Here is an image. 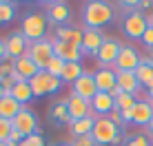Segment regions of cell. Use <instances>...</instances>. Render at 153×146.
I'll use <instances>...</instances> for the list:
<instances>
[{
  "label": "cell",
  "instance_id": "cell-1",
  "mask_svg": "<svg viewBox=\"0 0 153 146\" xmlns=\"http://www.w3.org/2000/svg\"><path fill=\"white\" fill-rule=\"evenodd\" d=\"M82 18L89 29H100L113 20V7L104 0H91V2L84 4Z\"/></svg>",
  "mask_w": 153,
  "mask_h": 146
},
{
  "label": "cell",
  "instance_id": "cell-2",
  "mask_svg": "<svg viewBox=\"0 0 153 146\" xmlns=\"http://www.w3.org/2000/svg\"><path fill=\"white\" fill-rule=\"evenodd\" d=\"M20 33L29 40V42H38V40H45L47 33V18L38 11H31L22 18V24H20Z\"/></svg>",
  "mask_w": 153,
  "mask_h": 146
},
{
  "label": "cell",
  "instance_id": "cell-3",
  "mask_svg": "<svg viewBox=\"0 0 153 146\" xmlns=\"http://www.w3.org/2000/svg\"><path fill=\"white\" fill-rule=\"evenodd\" d=\"M62 84H65V82H62L60 77L51 75V73H47V71H38L29 80V86H31V91H33V97H42V95L58 93L62 88Z\"/></svg>",
  "mask_w": 153,
  "mask_h": 146
},
{
  "label": "cell",
  "instance_id": "cell-4",
  "mask_svg": "<svg viewBox=\"0 0 153 146\" xmlns=\"http://www.w3.org/2000/svg\"><path fill=\"white\" fill-rule=\"evenodd\" d=\"M91 135H93V139H96L98 146H107V144H113V139L120 135V128L115 126L109 117H96Z\"/></svg>",
  "mask_w": 153,
  "mask_h": 146
},
{
  "label": "cell",
  "instance_id": "cell-5",
  "mask_svg": "<svg viewBox=\"0 0 153 146\" xmlns=\"http://www.w3.org/2000/svg\"><path fill=\"white\" fill-rule=\"evenodd\" d=\"M27 55L33 60V64L38 66L40 71H45L47 64H49V60L53 58V44H51V40H38V42H29Z\"/></svg>",
  "mask_w": 153,
  "mask_h": 146
},
{
  "label": "cell",
  "instance_id": "cell-6",
  "mask_svg": "<svg viewBox=\"0 0 153 146\" xmlns=\"http://www.w3.org/2000/svg\"><path fill=\"white\" fill-rule=\"evenodd\" d=\"M122 29H124L126 38H131V40H142L144 31L149 29V24H146V15L142 13L140 9L131 11V13L124 18V22H122Z\"/></svg>",
  "mask_w": 153,
  "mask_h": 146
},
{
  "label": "cell",
  "instance_id": "cell-7",
  "mask_svg": "<svg viewBox=\"0 0 153 146\" xmlns=\"http://www.w3.org/2000/svg\"><path fill=\"white\" fill-rule=\"evenodd\" d=\"M11 126H13V131L22 133L25 137L40 133V128H38V117H36V113L31 111V108H27V106H25L22 111H20L18 115L11 119Z\"/></svg>",
  "mask_w": 153,
  "mask_h": 146
},
{
  "label": "cell",
  "instance_id": "cell-8",
  "mask_svg": "<svg viewBox=\"0 0 153 146\" xmlns=\"http://www.w3.org/2000/svg\"><path fill=\"white\" fill-rule=\"evenodd\" d=\"M140 64H142V55L138 53V49L131 44H122L118 60L113 64V71H135Z\"/></svg>",
  "mask_w": 153,
  "mask_h": 146
},
{
  "label": "cell",
  "instance_id": "cell-9",
  "mask_svg": "<svg viewBox=\"0 0 153 146\" xmlns=\"http://www.w3.org/2000/svg\"><path fill=\"white\" fill-rule=\"evenodd\" d=\"M120 49H122V44H120L115 38H104V42H102V46H100V51H98V55H96L100 69H113Z\"/></svg>",
  "mask_w": 153,
  "mask_h": 146
},
{
  "label": "cell",
  "instance_id": "cell-10",
  "mask_svg": "<svg viewBox=\"0 0 153 146\" xmlns=\"http://www.w3.org/2000/svg\"><path fill=\"white\" fill-rule=\"evenodd\" d=\"M4 46H7V58L18 60V58H22V55H27L29 40L25 38L20 31H13V33H9V38H4Z\"/></svg>",
  "mask_w": 153,
  "mask_h": 146
},
{
  "label": "cell",
  "instance_id": "cell-11",
  "mask_svg": "<svg viewBox=\"0 0 153 146\" xmlns=\"http://www.w3.org/2000/svg\"><path fill=\"white\" fill-rule=\"evenodd\" d=\"M102 42H104L102 31H100V29H89V27H87V29L82 31V44H80L82 55H98Z\"/></svg>",
  "mask_w": 153,
  "mask_h": 146
},
{
  "label": "cell",
  "instance_id": "cell-12",
  "mask_svg": "<svg viewBox=\"0 0 153 146\" xmlns=\"http://www.w3.org/2000/svg\"><path fill=\"white\" fill-rule=\"evenodd\" d=\"M113 108H115V97L111 95V93L98 91L96 95L91 97V113L96 117H107Z\"/></svg>",
  "mask_w": 153,
  "mask_h": 146
},
{
  "label": "cell",
  "instance_id": "cell-13",
  "mask_svg": "<svg viewBox=\"0 0 153 146\" xmlns=\"http://www.w3.org/2000/svg\"><path fill=\"white\" fill-rule=\"evenodd\" d=\"M67 108H69L71 122L93 115V113H91V102L84 100V97H80V95H76V93H71V95H69V100H67Z\"/></svg>",
  "mask_w": 153,
  "mask_h": 146
},
{
  "label": "cell",
  "instance_id": "cell-14",
  "mask_svg": "<svg viewBox=\"0 0 153 146\" xmlns=\"http://www.w3.org/2000/svg\"><path fill=\"white\" fill-rule=\"evenodd\" d=\"M51 44H53V55L60 58L62 62H80L82 60L80 46H73L69 42H62V40H51Z\"/></svg>",
  "mask_w": 153,
  "mask_h": 146
},
{
  "label": "cell",
  "instance_id": "cell-15",
  "mask_svg": "<svg viewBox=\"0 0 153 146\" xmlns=\"http://www.w3.org/2000/svg\"><path fill=\"white\" fill-rule=\"evenodd\" d=\"M71 93H76V95H80V97H84V100L91 102V97L98 93L96 80H93V73H87V71H84L82 75L73 82V91H71Z\"/></svg>",
  "mask_w": 153,
  "mask_h": 146
},
{
  "label": "cell",
  "instance_id": "cell-16",
  "mask_svg": "<svg viewBox=\"0 0 153 146\" xmlns=\"http://www.w3.org/2000/svg\"><path fill=\"white\" fill-rule=\"evenodd\" d=\"M131 124L135 126H149V122L153 119V102L149 100H138L135 106L131 108Z\"/></svg>",
  "mask_w": 153,
  "mask_h": 146
},
{
  "label": "cell",
  "instance_id": "cell-17",
  "mask_svg": "<svg viewBox=\"0 0 153 146\" xmlns=\"http://www.w3.org/2000/svg\"><path fill=\"white\" fill-rule=\"evenodd\" d=\"M93 80H96L98 91H102V93H111L118 86V77H115L113 69H98L93 73Z\"/></svg>",
  "mask_w": 153,
  "mask_h": 146
},
{
  "label": "cell",
  "instance_id": "cell-18",
  "mask_svg": "<svg viewBox=\"0 0 153 146\" xmlns=\"http://www.w3.org/2000/svg\"><path fill=\"white\" fill-rule=\"evenodd\" d=\"M115 77H118V88L122 93H129V95H135L140 91V82L135 77L133 71H115Z\"/></svg>",
  "mask_w": 153,
  "mask_h": 146
},
{
  "label": "cell",
  "instance_id": "cell-19",
  "mask_svg": "<svg viewBox=\"0 0 153 146\" xmlns=\"http://www.w3.org/2000/svg\"><path fill=\"white\" fill-rule=\"evenodd\" d=\"M13 71L18 73L20 77H22V80H31V77L36 75V73H38L40 69L38 66L33 64V60L29 58V55H22V58H18V60H13Z\"/></svg>",
  "mask_w": 153,
  "mask_h": 146
},
{
  "label": "cell",
  "instance_id": "cell-20",
  "mask_svg": "<svg viewBox=\"0 0 153 146\" xmlns=\"http://www.w3.org/2000/svg\"><path fill=\"white\" fill-rule=\"evenodd\" d=\"M22 108L25 106H20V104L16 102L9 93H4V95L0 97V117H2V119H9V122H11V119L18 115Z\"/></svg>",
  "mask_w": 153,
  "mask_h": 146
},
{
  "label": "cell",
  "instance_id": "cell-21",
  "mask_svg": "<svg viewBox=\"0 0 153 146\" xmlns=\"http://www.w3.org/2000/svg\"><path fill=\"white\" fill-rule=\"evenodd\" d=\"M49 117L53 119L58 126H65V124H71V115H69V108H67V100L56 102L53 106L49 108Z\"/></svg>",
  "mask_w": 153,
  "mask_h": 146
},
{
  "label": "cell",
  "instance_id": "cell-22",
  "mask_svg": "<svg viewBox=\"0 0 153 146\" xmlns=\"http://www.w3.org/2000/svg\"><path fill=\"white\" fill-rule=\"evenodd\" d=\"M93 124H96V115H89L82 119H76V122L69 124L73 137H82V135H91L93 133Z\"/></svg>",
  "mask_w": 153,
  "mask_h": 146
},
{
  "label": "cell",
  "instance_id": "cell-23",
  "mask_svg": "<svg viewBox=\"0 0 153 146\" xmlns=\"http://www.w3.org/2000/svg\"><path fill=\"white\" fill-rule=\"evenodd\" d=\"M56 40L69 42V44H73V46H80V44H82V31H80V29H71V27H58Z\"/></svg>",
  "mask_w": 153,
  "mask_h": 146
},
{
  "label": "cell",
  "instance_id": "cell-24",
  "mask_svg": "<svg viewBox=\"0 0 153 146\" xmlns=\"http://www.w3.org/2000/svg\"><path fill=\"white\" fill-rule=\"evenodd\" d=\"M11 97L20 106H27V104L33 100V91H31L29 82H18V84L13 86V91H11Z\"/></svg>",
  "mask_w": 153,
  "mask_h": 146
},
{
  "label": "cell",
  "instance_id": "cell-25",
  "mask_svg": "<svg viewBox=\"0 0 153 146\" xmlns=\"http://www.w3.org/2000/svg\"><path fill=\"white\" fill-rule=\"evenodd\" d=\"M49 18H51V22H56V24L67 22V20H69V7H67L65 2H53L49 7Z\"/></svg>",
  "mask_w": 153,
  "mask_h": 146
},
{
  "label": "cell",
  "instance_id": "cell-26",
  "mask_svg": "<svg viewBox=\"0 0 153 146\" xmlns=\"http://www.w3.org/2000/svg\"><path fill=\"white\" fill-rule=\"evenodd\" d=\"M82 73H84V69H82L80 62H67L65 69H62L60 80H62V82H71V84H73V82H76L78 77L82 75Z\"/></svg>",
  "mask_w": 153,
  "mask_h": 146
},
{
  "label": "cell",
  "instance_id": "cell-27",
  "mask_svg": "<svg viewBox=\"0 0 153 146\" xmlns=\"http://www.w3.org/2000/svg\"><path fill=\"white\" fill-rule=\"evenodd\" d=\"M133 73H135V77H138L140 86H144V88H151V86H153V66H151V64L142 62V64H140Z\"/></svg>",
  "mask_w": 153,
  "mask_h": 146
},
{
  "label": "cell",
  "instance_id": "cell-28",
  "mask_svg": "<svg viewBox=\"0 0 153 146\" xmlns=\"http://www.w3.org/2000/svg\"><path fill=\"white\" fill-rule=\"evenodd\" d=\"M135 102H138V97H135V95L122 93V95L115 97V108H118V111H131V108L135 106Z\"/></svg>",
  "mask_w": 153,
  "mask_h": 146
},
{
  "label": "cell",
  "instance_id": "cell-29",
  "mask_svg": "<svg viewBox=\"0 0 153 146\" xmlns=\"http://www.w3.org/2000/svg\"><path fill=\"white\" fill-rule=\"evenodd\" d=\"M0 18H2V22H11L16 18V4L7 2V0H0Z\"/></svg>",
  "mask_w": 153,
  "mask_h": 146
},
{
  "label": "cell",
  "instance_id": "cell-30",
  "mask_svg": "<svg viewBox=\"0 0 153 146\" xmlns=\"http://www.w3.org/2000/svg\"><path fill=\"white\" fill-rule=\"evenodd\" d=\"M124 146H153V144H151L149 135L135 133V135H131V137H126V139H124Z\"/></svg>",
  "mask_w": 153,
  "mask_h": 146
},
{
  "label": "cell",
  "instance_id": "cell-31",
  "mask_svg": "<svg viewBox=\"0 0 153 146\" xmlns=\"http://www.w3.org/2000/svg\"><path fill=\"white\" fill-rule=\"evenodd\" d=\"M65 64H67V62H62L60 58H56V55H53V58H51L49 60V64H47V73H51V75H56V77H60L62 75V69H65Z\"/></svg>",
  "mask_w": 153,
  "mask_h": 146
},
{
  "label": "cell",
  "instance_id": "cell-32",
  "mask_svg": "<svg viewBox=\"0 0 153 146\" xmlns=\"http://www.w3.org/2000/svg\"><path fill=\"white\" fill-rule=\"evenodd\" d=\"M11 131H13L11 122L0 117V142H7V139H9V133H11Z\"/></svg>",
  "mask_w": 153,
  "mask_h": 146
},
{
  "label": "cell",
  "instance_id": "cell-33",
  "mask_svg": "<svg viewBox=\"0 0 153 146\" xmlns=\"http://www.w3.org/2000/svg\"><path fill=\"white\" fill-rule=\"evenodd\" d=\"M13 73V60L7 58L4 62H0V80H4V77H9Z\"/></svg>",
  "mask_w": 153,
  "mask_h": 146
},
{
  "label": "cell",
  "instance_id": "cell-34",
  "mask_svg": "<svg viewBox=\"0 0 153 146\" xmlns=\"http://www.w3.org/2000/svg\"><path fill=\"white\" fill-rule=\"evenodd\" d=\"M71 146H98V144L93 139V135H82V137H73Z\"/></svg>",
  "mask_w": 153,
  "mask_h": 146
},
{
  "label": "cell",
  "instance_id": "cell-35",
  "mask_svg": "<svg viewBox=\"0 0 153 146\" xmlns=\"http://www.w3.org/2000/svg\"><path fill=\"white\" fill-rule=\"evenodd\" d=\"M107 117L111 119V122H113V124H115L118 128H122V126H124V122H122V111H118V108H113V111L109 113Z\"/></svg>",
  "mask_w": 153,
  "mask_h": 146
},
{
  "label": "cell",
  "instance_id": "cell-36",
  "mask_svg": "<svg viewBox=\"0 0 153 146\" xmlns=\"http://www.w3.org/2000/svg\"><path fill=\"white\" fill-rule=\"evenodd\" d=\"M20 142H25V135H22V133H18V131H11V133H9V139H7L9 146H18Z\"/></svg>",
  "mask_w": 153,
  "mask_h": 146
},
{
  "label": "cell",
  "instance_id": "cell-37",
  "mask_svg": "<svg viewBox=\"0 0 153 146\" xmlns=\"http://www.w3.org/2000/svg\"><path fill=\"white\" fill-rule=\"evenodd\" d=\"M142 44H144L146 49H153V27H149L144 31V35H142Z\"/></svg>",
  "mask_w": 153,
  "mask_h": 146
},
{
  "label": "cell",
  "instance_id": "cell-38",
  "mask_svg": "<svg viewBox=\"0 0 153 146\" xmlns=\"http://www.w3.org/2000/svg\"><path fill=\"white\" fill-rule=\"evenodd\" d=\"M27 142L31 144V146H47V142H45V137H42L40 133H36V135H29V137H25Z\"/></svg>",
  "mask_w": 153,
  "mask_h": 146
},
{
  "label": "cell",
  "instance_id": "cell-39",
  "mask_svg": "<svg viewBox=\"0 0 153 146\" xmlns=\"http://www.w3.org/2000/svg\"><path fill=\"white\" fill-rule=\"evenodd\" d=\"M7 60V46H4V40L0 38V62Z\"/></svg>",
  "mask_w": 153,
  "mask_h": 146
},
{
  "label": "cell",
  "instance_id": "cell-40",
  "mask_svg": "<svg viewBox=\"0 0 153 146\" xmlns=\"http://www.w3.org/2000/svg\"><path fill=\"white\" fill-rule=\"evenodd\" d=\"M131 117H133V115H131V111H122V122L124 124H131Z\"/></svg>",
  "mask_w": 153,
  "mask_h": 146
},
{
  "label": "cell",
  "instance_id": "cell-41",
  "mask_svg": "<svg viewBox=\"0 0 153 146\" xmlns=\"http://www.w3.org/2000/svg\"><path fill=\"white\" fill-rule=\"evenodd\" d=\"M138 7H140V11H142V9H149V7H153V2H151V0H140V4H138Z\"/></svg>",
  "mask_w": 153,
  "mask_h": 146
},
{
  "label": "cell",
  "instance_id": "cell-42",
  "mask_svg": "<svg viewBox=\"0 0 153 146\" xmlns=\"http://www.w3.org/2000/svg\"><path fill=\"white\" fill-rule=\"evenodd\" d=\"M122 139H124V137H122V133H120V135H118V137H115V139H113V146H118V144H122Z\"/></svg>",
  "mask_w": 153,
  "mask_h": 146
},
{
  "label": "cell",
  "instance_id": "cell-43",
  "mask_svg": "<svg viewBox=\"0 0 153 146\" xmlns=\"http://www.w3.org/2000/svg\"><path fill=\"white\" fill-rule=\"evenodd\" d=\"M146 95H149V102H153V86L146 88Z\"/></svg>",
  "mask_w": 153,
  "mask_h": 146
},
{
  "label": "cell",
  "instance_id": "cell-44",
  "mask_svg": "<svg viewBox=\"0 0 153 146\" xmlns=\"http://www.w3.org/2000/svg\"><path fill=\"white\" fill-rule=\"evenodd\" d=\"M146 131H149V135H151V137H153V119H151V122H149V126H146Z\"/></svg>",
  "mask_w": 153,
  "mask_h": 146
},
{
  "label": "cell",
  "instance_id": "cell-45",
  "mask_svg": "<svg viewBox=\"0 0 153 146\" xmlns=\"http://www.w3.org/2000/svg\"><path fill=\"white\" fill-rule=\"evenodd\" d=\"M146 24H149V27H153V13L146 15Z\"/></svg>",
  "mask_w": 153,
  "mask_h": 146
},
{
  "label": "cell",
  "instance_id": "cell-46",
  "mask_svg": "<svg viewBox=\"0 0 153 146\" xmlns=\"http://www.w3.org/2000/svg\"><path fill=\"white\" fill-rule=\"evenodd\" d=\"M18 146H31V144H29V142H27V139H25V142H20V144H18Z\"/></svg>",
  "mask_w": 153,
  "mask_h": 146
},
{
  "label": "cell",
  "instance_id": "cell-47",
  "mask_svg": "<svg viewBox=\"0 0 153 146\" xmlns=\"http://www.w3.org/2000/svg\"><path fill=\"white\" fill-rule=\"evenodd\" d=\"M4 95V88H2V84H0V97H2Z\"/></svg>",
  "mask_w": 153,
  "mask_h": 146
},
{
  "label": "cell",
  "instance_id": "cell-48",
  "mask_svg": "<svg viewBox=\"0 0 153 146\" xmlns=\"http://www.w3.org/2000/svg\"><path fill=\"white\" fill-rule=\"evenodd\" d=\"M0 146H9V144H7V142H0Z\"/></svg>",
  "mask_w": 153,
  "mask_h": 146
},
{
  "label": "cell",
  "instance_id": "cell-49",
  "mask_svg": "<svg viewBox=\"0 0 153 146\" xmlns=\"http://www.w3.org/2000/svg\"><path fill=\"white\" fill-rule=\"evenodd\" d=\"M2 24H4V22H2V18H0V27H2Z\"/></svg>",
  "mask_w": 153,
  "mask_h": 146
},
{
  "label": "cell",
  "instance_id": "cell-50",
  "mask_svg": "<svg viewBox=\"0 0 153 146\" xmlns=\"http://www.w3.org/2000/svg\"><path fill=\"white\" fill-rule=\"evenodd\" d=\"M60 146H71V144H60Z\"/></svg>",
  "mask_w": 153,
  "mask_h": 146
}]
</instances>
